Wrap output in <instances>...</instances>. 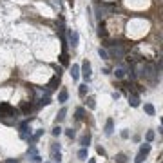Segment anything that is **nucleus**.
Here are the masks:
<instances>
[{
  "mask_svg": "<svg viewBox=\"0 0 163 163\" xmlns=\"http://www.w3.org/2000/svg\"><path fill=\"white\" fill-rule=\"evenodd\" d=\"M129 105L131 107H138L140 105V96L138 94H129Z\"/></svg>",
  "mask_w": 163,
  "mask_h": 163,
  "instance_id": "11",
  "label": "nucleus"
},
{
  "mask_svg": "<svg viewBox=\"0 0 163 163\" xmlns=\"http://www.w3.org/2000/svg\"><path fill=\"white\" fill-rule=\"evenodd\" d=\"M87 91H89L87 83H82L80 89H78V94H80V98H85V96H87Z\"/></svg>",
  "mask_w": 163,
  "mask_h": 163,
  "instance_id": "17",
  "label": "nucleus"
},
{
  "mask_svg": "<svg viewBox=\"0 0 163 163\" xmlns=\"http://www.w3.org/2000/svg\"><path fill=\"white\" fill-rule=\"evenodd\" d=\"M98 36H100V38H105V36H107V27H105V22H100V24H98Z\"/></svg>",
  "mask_w": 163,
  "mask_h": 163,
  "instance_id": "9",
  "label": "nucleus"
},
{
  "mask_svg": "<svg viewBox=\"0 0 163 163\" xmlns=\"http://www.w3.org/2000/svg\"><path fill=\"white\" fill-rule=\"evenodd\" d=\"M67 98H69L67 89H62V91L58 92V102H60V103H65V102H67Z\"/></svg>",
  "mask_w": 163,
  "mask_h": 163,
  "instance_id": "12",
  "label": "nucleus"
},
{
  "mask_svg": "<svg viewBox=\"0 0 163 163\" xmlns=\"http://www.w3.org/2000/svg\"><path fill=\"white\" fill-rule=\"evenodd\" d=\"M87 163H96V161H94V160H89V161H87Z\"/></svg>",
  "mask_w": 163,
  "mask_h": 163,
  "instance_id": "35",
  "label": "nucleus"
},
{
  "mask_svg": "<svg viewBox=\"0 0 163 163\" xmlns=\"http://www.w3.org/2000/svg\"><path fill=\"white\" fill-rule=\"evenodd\" d=\"M78 42H80V36H78V33H76V31H69V44H71L73 49L78 47Z\"/></svg>",
  "mask_w": 163,
  "mask_h": 163,
  "instance_id": "7",
  "label": "nucleus"
},
{
  "mask_svg": "<svg viewBox=\"0 0 163 163\" xmlns=\"http://www.w3.org/2000/svg\"><path fill=\"white\" fill-rule=\"evenodd\" d=\"M71 76H73V80H78V78H80V65H73L71 67Z\"/></svg>",
  "mask_w": 163,
  "mask_h": 163,
  "instance_id": "14",
  "label": "nucleus"
},
{
  "mask_svg": "<svg viewBox=\"0 0 163 163\" xmlns=\"http://www.w3.org/2000/svg\"><path fill=\"white\" fill-rule=\"evenodd\" d=\"M60 62L63 63V65H67V63H69V58H67V54H65V53H62V54H60Z\"/></svg>",
  "mask_w": 163,
  "mask_h": 163,
  "instance_id": "26",
  "label": "nucleus"
},
{
  "mask_svg": "<svg viewBox=\"0 0 163 163\" xmlns=\"http://www.w3.org/2000/svg\"><path fill=\"white\" fill-rule=\"evenodd\" d=\"M120 98V92H112V100H118Z\"/></svg>",
  "mask_w": 163,
  "mask_h": 163,
  "instance_id": "32",
  "label": "nucleus"
},
{
  "mask_svg": "<svg viewBox=\"0 0 163 163\" xmlns=\"http://www.w3.org/2000/svg\"><path fill=\"white\" fill-rule=\"evenodd\" d=\"M87 105H89V109H96V100H94V96H89V98H87Z\"/></svg>",
  "mask_w": 163,
  "mask_h": 163,
  "instance_id": "21",
  "label": "nucleus"
},
{
  "mask_svg": "<svg viewBox=\"0 0 163 163\" xmlns=\"http://www.w3.org/2000/svg\"><path fill=\"white\" fill-rule=\"evenodd\" d=\"M154 136H156V134H154V131H147V134H145V140L150 143L152 140H154Z\"/></svg>",
  "mask_w": 163,
  "mask_h": 163,
  "instance_id": "25",
  "label": "nucleus"
},
{
  "mask_svg": "<svg viewBox=\"0 0 163 163\" xmlns=\"http://www.w3.org/2000/svg\"><path fill=\"white\" fill-rule=\"evenodd\" d=\"M7 163H18L16 160H7Z\"/></svg>",
  "mask_w": 163,
  "mask_h": 163,
  "instance_id": "33",
  "label": "nucleus"
},
{
  "mask_svg": "<svg viewBox=\"0 0 163 163\" xmlns=\"http://www.w3.org/2000/svg\"><path fill=\"white\" fill-rule=\"evenodd\" d=\"M65 134H67V138H69V140H73V138L76 136V134H75V131H73V129H67V131H65Z\"/></svg>",
  "mask_w": 163,
  "mask_h": 163,
  "instance_id": "28",
  "label": "nucleus"
},
{
  "mask_svg": "<svg viewBox=\"0 0 163 163\" xmlns=\"http://www.w3.org/2000/svg\"><path fill=\"white\" fill-rule=\"evenodd\" d=\"M31 161H33V163H40V161H42V158L38 156V154H33V160H31Z\"/></svg>",
  "mask_w": 163,
  "mask_h": 163,
  "instance_id": "29",
  "label": "nucleus"
},
{
  "mask_svg": "<svg viewBox=\"0 0 163 163\" xmlns=\"http://www.w3.org/2000/svg\"><path fill=\"white\" fill-rule=\"evenodd\" d=\"M140 75L145 78V80L156 82L158 80V65H156V63H152V62H143Z\"/></svg>",
  "mask_w": 163,
  "mask_h": 163,
  "instance_id": "1",
  "label": "nucleus"
},
{
  "mask_svg": "<svg viewBox=\"0 0 163 163\" xmlns=\"http://www.w3.org/2000/svg\"><path fill=\"white\" fill-rule=\"evenodd\" d=\"M96 150H98V154H102V156H105V150H103V147H96Z\"/></svg>",
  "mask_w": 163,
  "mask_h": 163,
  "instance_id": "31",
  "label": "nucleus"
},
{
  "mask_svg": "<svg viewBox=\"0 0 163 163\" xmlns=\"http://www.w3.org/2000/svg\"><path fill=\"white\" fill-rule=\"evenodd\" d=\"M49 103H51V98H49V96H44L40 100V105H49Z\"/></svg>",
  "mask_w": 163,
  "mask_h": 163,
  "instance_id": "27",
  "label": "nucleus"
},
{
  "mask_svg": "<svg viewBox=\"0 0 163 163\" xmlns=\"http://www.w3.org/2000/svg\"><path fill=\"white\" fill-rule=\"evenodd\" d=\"M51 134H53L54 138H58V136H60V134H62V129H60V125H54V127H53V131H51Z\"/></svg>",
  "mask_w": 163,
  "mask_h": 163,
  "instance_id": "22",
  "label": "nucleus"
},
{
  "mask_svg": "<svg viewBox=\"0 0 163 163\" xmlns=\"http://www.w3.org/2000/svg\"><path fill=\"white\" fill-rule=\"evenodd\" d=\"M98 54H100V58H102V60H109V53L105 51V49H98Z\"/></svg>",
  "mask_w": 163,
  "mask_h": 163,
  "instance_id": "23",
  "label": "nucleus"
},
{
  "mask_svg": "<svg viewBox=\"0 0 163 163\" xmlns=\"http://www.w3.org/2000/svg\"><path fill=\"white\" fill-rule=\"evenodd\" d=\"M91 132H85V134L82 136V140H80V145L82 147H89V143H91Z\"/></svg>",
  "mask_w": 163,
  "mask_h": 163,
  "instance_id": "10",
  "label": "nucleus"
},
{
  "mask_svg": "<svg viewBox=\"0 0 163 163\" xmlns=\"http://www.w3.org/2000/svg\"><path fill=\"white\" fill-rule=\"evenodd\" d=\"M114 75H116V78H123V76H125V69H123V67H118L116 71H114Z\"/></svg>",
  "mask_w": 163,
  "mask_h": 163,
  "instance_id": "24",
  "label": "nucleus"
},
{
  "mask_svg": "<svg viewBox=\"0 0 163 163\" xmlns=\"http://www.w3.org/2000/svg\"><path fill=\"white\" fill-rule=\"evenodd\" d=\"M143 111H145L149 116H154V114H156V109H154L152 103H145V105H143Z\"/></svg>",
  "mask_w": 163,
  "mask_h": 163,
  "instance_id": "13",
  "label": "nucleus"
},
{
  "mask_svg": "<svg viewBox=\"0 0 163 163\" xmlns=\"http://www.w3.org/2000/svg\"><path fill=\"white\" fill-rule=\"evenodd\" d=\"M150 143L147 141V143H143V145L140 147V150H138V154H136V158H134V163H143L145 161V158L149 156V152H150Z\"/></svg>",
  "mask_w": 163,
  "mask_h": 163,
  "instance_id": "3",
  "label": "nucleus"
},
{
  "mask_svg": "<svg viewBox=\"0 0 163 163\" xmlns=\"http://www.w3.org/2000/svg\"><path fill=\"white\" fill-rule=\"evenodd\" d=\"M82 75H83V78H85V82L91 80V63H89L87 60L82 63Z\"/></svg>",
  "mask_w": 163,
  "mask_h": 163,
  "instance_id": "6",
  "label": "nucleus"
},
{
  "mask_svg": "<svg viewBox=\"0 0 163 163\" xmlns=\"http://www.w3.org/2000/svg\"><path fill=\"white\" fill-rule=\"evenodd\" d=\"M78 158H80V160H87V147H82V149L78 150Z\"/></svg>",
  "mask_w": 163,
  "mask_h": 163,
  "instance_id": "20",
  "label": "nucleus"
},
{
  "mask_svg": "<svg viewBox=\"0 0 163 163\" xmlns=\"http://www.w3.org/2000/svg\"><path fill=\"white\" fill-rule=\"evenodd\" d=\"M105 46L109 47V51H111V56H112V58H125V56H127V49H129V47H125L123 44L109 42V44H105Z\"/></svg>",
  "mask_w": 163,
  "mask_h": 163,
  "instance_id": "2",
  "label": "nucleus"
},
{
  "mask_svg": "<svg viewBox=\"0 0 163 163\" xmlns=\"http://www.w3.org/2000/svg\"><path fill=\"white\" fill-rule=\"evenodd\" d=\"M83 116H85V111H83V107H78L76 112H75V118H76V120H83Z\"/></svg>",
  "mask_w": 163,
  "mask_h": 163,
  "instance_id": "19",
  "label": "nucleus"
},
{
  "mask_svg": "<svg viewBox=\"0 0 163 163\" xmlns=\"http://www.w3.org/2000/svg\"><path fill=\"white\" fill-rule=\"evenodd\" d=\"M31 109H33V103L24 102V103H22V107H20V111L24 112V114H27V112H31Z\"/></svg>",
  "mask_w": 163,
  "mask_h": 163,
  "instance_id": "16",
  "label": "nucleus"
},
{
  "mask_svg": "<svg viewBox=\"0 0 163 163\" xmlns=\"http://www.w3.org/2000/svg\"><path fill=\"white\" fill-rule=\"evenodd\" d=\"M121 138H123V140H127V138H129V131H127V129L121 131Z\"/></svg>",
  "mask_w": 163,
  "mask_h": 163,
  "instance_id": "30",
  "label": "nucleus"
},
{
  "mask_svg": "<svg viewBox=\"0 0 163 163\" xmlns=\"http://www.w3.org/2000/svg\"><path fill=\"white\" fill-rule=\"evenodd\" d=\"M114 161H116V163H127V154H123V152H120V154H116Z\"/></svg>",
  "mask_w": 163,
  "mask_h": 163,
  "instance_id": "18",
  "label": "nucleus"
},
{
  "mask_svg": "<svg viewBox=\"0 0 163 163\" xmlns=\"http://www.w3.org/2000/svg\"><path fill=\"white\" fill-rule=\"evenodd\" d=\"M103 132H105L107 136H111L112 132H114V121H112V118H109V120L105 121V129H103Z\"/></svg>",
  "mask_w": 163,
  "mask_h": 163,
  "instance_id": "8",
  "label": "nucleus"
},
{
  "mask_svg": "<svg viewBox=\"0 0 163 163\" xmlns=\"http://www.w3.org/2000/svg\"><path fill=\"white\" fill-rule=\"evenodd\" d=\"M51 160H53V163H60L62 161L60 143H51Z\"/></svg>",
  "mask_w": 163,
  "mask_h": 163,
  "instance_id": "4",
  "label": "nucleus"
},
{
  "mask_svg": "<svg viewBox=\"0 0 163 163\" xmlns=\"http://www.w3.org/2000/svg\"><path fill=\"white\" fill-rule=\"evenodd\" d=\"M109 7H111V6H107V4H96V6H94L96 16L100 18V20H102V16H105V15H107V9H109Z\"/></svg>",
  "mask_w": 163,
  "mask_h": 163,
  "instance_id": "5",
  "label": "nucleus"
},
{
  "mask_svg": "<svg viewBox=\"0 0 163 163\" xmlns=\"http://www.w3.org/2000/svg\"><path fill=\"white\" fill-rule=\"evenodd\" d=\"M161 125H163V118H161Z\"/></svg>",
  "mask_w": 163,
  "mask_h": 163,
  "instance_id": "36",
  "label": "nucleus"
},
{
  "mask_svg": "<svg viewBox=\"0 0 163 163\" xmlns=\"http://www.w3.org/2000/svg\"><path fill=\"white\" fill-rule=\"evenodd\" d=\"M160 134H161V136H163V125H161V127H160Z\"/></svg>",
  "mask_w": 163,
  "mask_h": 163,
  "instance_id": "34",
  "label": "nucleus"
},
{
  "mask_svg": "<svg viewBox=\"0 0 163 163\" xmlns=\"http://www.w3.org/2000/svg\"><path fill=\"white\" fill-rule=\"evenodd\" d=\"M65 114H67V109H65V107H62V109H60V112H58V116H56V123H60V121L65 120V118H67Z\"/></svg>",
  "mask_w": 163,
  "mask_h": 163,
  "instance_id": "15",
  "label": "nucleus"
}]
</instances>
